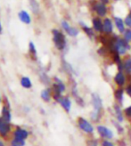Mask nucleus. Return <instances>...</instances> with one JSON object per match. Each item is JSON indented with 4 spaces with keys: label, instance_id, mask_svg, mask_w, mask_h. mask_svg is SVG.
I'll return each mask as SVG.
<instances>
[{
    "label": "nucleus",
    "instance_id": "nucleus-12",
    "mask_svg": "<svg viewBox=\"0 0 131 146\" xmlns=\"http://www.w3.org/2000/svg\"><path fill=\"white\" fill-rule=\"evenodd\" d=\"M97 131L99 135L103 138H105V139H112L113 137L112 131L104 126H97Z\"/></svg>",
    "mask_w": 131,
    "mask_h": 146
},
{
    "label": "nucleus",
    "instance_id": "nucleus-11",
    "mask_svg": "<svg viewBox=\"0 0 131 146\" xmlns=\"http://www.w3.org/2000/svg\"><path fill=\"white\" fill-rule=\"evenodd\" d=\"M19 83H20V86L23 87V89H26V90H30L33 87L32 80L30 77H28V76H21L20 78Z\"/></svg>",
    "mask_w": 131,
    "mask_h": 146
},
{
    "label": "nucleus",
    "instance_id": "nucleus-40",
    "mask_svg": "<svg viewBox=\"0 0 131 146\" xmlns=\"http://www.w3.org/2000/svg\"><path fill=\"white\" fill-rule=\"evenodd\" d=\"M101 1H102V3H103V4H107L109 2V0H101Z\"/></svg>",
    "mask_w": 131,
    "mask_h": 146
},
{
    "label": "nucleus",
    "instance_id": "nucleus-42",
    "mask_svg": "<svg viewBox=\"0 0 131 146\" xmlns=\"http://www.w3.org/2000/svg\"><path fill=\"white\" fill-rule=\"evenodd\" d=\"M2 122H3V120H2V119H1V118H0V125H1V124H2Z\"/></svg>",
    "mask_w": 131,
    "mask_h": 146
},
{
    "label": "nucleus",
    "instance_id": "nucleus-21",
    "mask_svg": "<svg viewBox=\"0 0 131 146\" xmlns=\"http://www.w3.org/2000/svg\"><path fill=\"white\" fill-rule=\"evenodd\" d=\"M114 111H115V116L116 119H117L118 122H122L124 120V118H123V113L121 111V109L118 104L114 105Z\"/></svg>",
    "mask_w": 131,
    "mask_h": 146
},
{
    "label": "nucleus",
    "instance_id": "nucleus-27",
    "mask_svg": "<svg viewBox=\"0 0 131 146\" xmlns=\"http://www.w3.org/2000/svg\"><path fill=\"white\" fill-rule=\"evenodd\" d=\"M123 69L126 70V72L131 73V58H128L125 61L124 64H123Z\"/></svg>",
    "mask_w": 131,
    "mask_h": 146
},
{
    "label": "nucleus",
    "instance_id": "nucleus-7",
    "mask_svg": "<svg viewBox=\"0 0 131 146\" xmlns=\"http://www.w3.org/2000/svg\"><path fill=\"white\" fill-rule=\"evenodd\" d=\"M112 48L115 53L119 54H124L128 49H130V46L125 39L117 38L112 44Z\"/></svg>",
    "mask_w": 131,
    "mask_h": 146
},
{
    "label": "nucleus",
    "instance_id": "nucleus-5",
    "mask_svg": "<svg viewBox=\"0 0 131 146\" xmlns=\"http://www.w3.org/2000/svg\"><path fill=\"white\" fill-rule=\"evenodd\" d=\"M50 87L52 89V93H57L61 94H63V93L67 89V86L65 85V83L57 76L53 77Z\"/></svg>",
    "mask_w": 131,
    "mask_h": 146
},
{
    "label": "nucleus",
    "instance_id": "nucleus-16",
    "mask_svg": "<svg viewBox=\"0 0 131 146\" xmlns=\"http://www.w3.org/2000/svg\"><path fill=\"white\" fill-rule=\"evenodd\" d=\"M18 16L20 18V20L23 21V23L25 24H30L31 23V16L29 15V13L26 11H21L18 14Z\"/></svg>",
    "mask_w": 131,
    "mask_h": 146
},
{
    "label": "nucleus",
    "instance_id": "nucleus-33",
    "mask_svg": "<svg viewBox=\"0 0 131 146\" xmlns=\"http://www.w3.org/2000/svg\"><path fill=\"white\" fill-rule=\"evenodd\" d=\"M124 112L126 114L127 117H128V118H131V105L127 107L125 110H124Z\"/></svg>",
    "mask_w": 131,
    "mask_h": 146
},
{
    "label": "nucleus",
    "instance_id": "nucleus-14",
    "mask_svg": "<svg viewBox=\"0 0 131 146\" xmlns=\"http://www.w3.org/2000/svg\"><path fill=\"white\" fill-rule=\"evenodd\" d=\"M28 53H29V55H30L31 59L32 61L38 60V51H37V48H36L35 44L32 41H31L30 43H29Z\"/></svg>",
    "mask_w": 131,
    "mask_h": 146
},
{
    "label": "nucleus",
    "instance_id": "nucleus-41",
    "mask_svg": "<svg viewBox=\"0 0 131 146\" xmlns=\"http://www.w3.org/2000/svg\"><path fill=\"white\" fill-rule=\"evenodd\" d=\"M2 31H3V29H2V25H1V23H0V34L2 33Z\"/></svg>",
    "mask_w": 131,
    "mask_h": 146
},
{
    "label": "nucleus",
    "instance_id": "nucleus-19",
    "mask_svg": "<svg viewBox=\"0 0 131 146\" xmlns=\"http://www.w3.org/2000/svg\"><path fill=\"white\" fill-rule=\"evenodd\" d=\"M96 11L99 14V16L104 17L106 14L107 9H106V6L104 5V4L101 3V4H96Z\"/></svg>",
    "mask_w": 131,
    "mask_h": 146
},
{
    "label": "nucleus",
    "instance_id": "nucleus-34",
    "mask_svg": "<svg viewBox=\"0 0 131 146\" xmlns=\"http://www.w3.org/2000/svg\"><path fill=\"white\" fill-rule=\"evenodd\" d=\"M113 59L115 61V62H117L118 64H120L121 63V61H120V54L115 53L114 54V56H113Z\"/></svg>",
    "mask_w": 131,
    "mask_h": 146
},
{
    "label": "nucleus",
    "instance_id": "nucleus-29",
    "mask_svg": "<svg viewBox=\"0 0 131 146\" xmlns=\"http://www.w3.org/2000/svg\"><path fill=\"white\" fill-rule=\"evenodd\" d=\"M124 38L127 42L131 41V30H127L124 34Z\"/></svg>",
    "mask_w": 131,
    "mask_h": 146
},
{
    "label": "nucleus",
    "instance_id": "nucleus-18",
    "mask_svg": "<svg viewBox=\"0 0 131 146\" xmlns=\"http://www.w3.org/2000/svg\"><path fill=\"white\" fill-rule=\"evenodd\" d=\"M26 144H27V141L14 139V138L11 137L8 140V144H7V146H26Z\"/></svg>",
    "mask_w": 131,
    "mask_h": 146
},
{
    "label": "nucleus",
    "instance_id": "nucleus-30",
    "mask_svg": "<svg viewBox=\"0 0 131 146\" xmlns=\"http://www.w3.org/2000/svg\"><path fill=\"white\" fill-rule=\"evenodd\" d=\"M125 24L127 26H128V27L131 28V12L129 13V14H128V15L125 19Z\"/></svg>",
    "mask_w": 131,
    "mask_h": 146
},
{
    "label": "nucleus",
    "instance_id": "nucleus-25",
    "mask_svg": "<svg viewBox=\"0 0 131 146\" xmlns=\"http://www.w3.org/2000/svg\"><path fill=\"white\" fill-rule=\"evenodd\" d=\"M80 25L82 26V29L84 30V31L86 32V34L89 36V38H93L94 36V32L93 31L91 30V29L89 27H87L86 25H85V23H83L82 21H80Z\"/></svg>",
    "mask_w": 131,
    "mask_h": 146
},
{
    "label": "nucleus",
    "instance_id": "nucleus-4",
    "mask_svg": "<svg viewBox=\"0 0 131 146\" xmlns=\"http://www.w3.org/2000/svg\"><path fill=\"white\" fill-rule=\"evenodd\" d=\"M31 136V132L27 128L21 127V126H15L13 127V132H12V138L18 140H23V141H27L29 137Z\"/></svg>",
    "mask_w": 131,
    "mask_h": 146
},
{
    "label": "nucleus",
    "instance_id": "nucleus-35",
    "mask_svg": "<svg viewBox=\"0 0 131 146\" xmlns=\"http://www.w3.org/2000/svg\"><path fill=\"white\" fill-rule=\"evenodd\" d=\"M126 93H127V94L129 97H131V84L127 86V87H126Z\"/></svg>",
    "mask_w": 131,
    "mask_h": 146
},
{
    "label": "nucleus",
    "instance_id": "nucleus-43",
    "mask_svg": "<svg viewBox=\"0 0 131 146\" xmlns=\"http://www.w3.org/2000/svg\"><path fill=\"white\" fill-rule=\"evenodd\" d=\"M0 139H1V138H0Z\"/></svg>",
    "mask_w": 131,
    "mask_h": 146
},
{
    "label": "nucleus",
    "instance_id": "nucleus-24",
    "mask_svg": "<svg viewBox=\"0 0 131 146\" xmlns=\"http://www.w3.org/2000/svg\"><path fill=\"white\" fill-rule=\"evenodd\" d=\"M115 98L117 99V101L120 104H122L123 99H124V90H123L122 88H119L118 90H116Z\"/></svg>",
    "mask_w": 131,
    "mask_h": 146
},
{
    "label": "nucleus",
    "instance_id": "nucleus-28",
    "mask_svg": "<svg viewBox=\"0 0 131 146\" xmlns=\"http://www.w3.org/2000/svg\"><path fill=\"white\" fill-rule=\"evenodd\" d=\"M30 3H31V10L34 12V13H37L39 10V4L37 3V1H36V0H30Z\"/></svg>",
    "mask_w": 131,
    "mask_h": 146
},
{
    "label": "nucleus",
    "instance_id": "nucleus-37",
    "mask_svg": "<svg viewBox=\"0 0 131 146\" xmlns=\"http://www.w3.org/2000/svg\"><path fill=\"white\" fill-rule=\"evenodd\" d=\"M23 111L25 113H29V112L31 111V107H29V106H23Z\"/></svg>",
    "mask_w": 131,
    "mask_h": 146
},
{
    "label": "nucleus",
    "instance_id": "nucleus-39",
    "mask_svg": "<svg viewBox=\"0 0 131 146\" xmlns=\"http://www.w3.org/2000/svg\"><path fill=\"white\" fill-rule=\"evenodd\" d=\"M2 103H3V96H1V94H0V105L2 104Z\"/></svg>",
    "mask_w": 131,
    "mask_h": 146
},
{
    "label": "nucleus",
    "instance_id": "nucleus-31",
    "mask_svg": "<svg viewBox=\"0 0 131 146\" xmlns=\"http://www.w3.org/2000/svg\"><path fill=\"white\" fill-rule=\"evenodd\" d=\"M86 144H87V146H97L98 145L97 141L96 140H94V139L88 140V141L86 142Z\"/></svg>",
    "mask_w": 131,
    "mask_h": 146
},
{
    "label": "nucleus",
    "instance_id": "nucleus-1",
    "mask_svg": "<svg viewBox=\"0 0 131 146\" xmlns=\"http://www.w3.org/2000/svg\"><path fill=\"white\" fill-rule=\"evenodd\" d=\"M92 104L94 110L91 113V119L94 121H98L101 118V112L102 110H103V101L98 94H92Z\"/></svg>",
    "mask_w": 131,
    "mask_h": 146
},
{
    "label": "nucleus",
    "instance_id": "nucleus-3",
    "mask_svg": "<svg viewBox=\"0 0 131 146\" xmlns=\"http://www.w3.org/2000/svg\"><path fill=\"white\" fill-rule=\"evenodd\" d=\"M52 34H53V42L55 44V48L59 51H63L67 45L65 36L58 30H53Z\"/></svg>",
    "mask_w": 131,
    "mask_h": 146
},
{
    "label": "nucleus",
    "instance_id": "nucleus-9",
    "mask_svg": "<svg viewBox=\"0 0 131 146\" xmlns=\"http://www.w3.org/2000/svg\"><path fill=\"white\" fill-rule=\"evenodd\" d=\"M40 99L44 102V103H50L52 101V89H51L50 86H47L45 88H43L40 91L39 94Z\"/></svg>",
    "mask_w": 131,
    "mask_h": 146
},
{
    "label": "nucleus",
    "instance_id": "nucleus-13",
    "mask_svg": "<svg viewBox=\"0 0 131 146\" xmlns=\"http://www.w3.org/2000/svg\"><path fill=\"white\" fill-rule=\"evenodd\" d=\"M62 27H63V30L66 31V33L70 36H77L78 34V31L77 30V29L73 28V27H70V24L67 23L66 21H62Z\"/></svg>",
    "mask_w": 131,
    "mask_h": 146
},
{
    "label": "nucleus",
    "instance_id": "nucleus-15",
    "mask_svg": "<svg viewBox=\"0 0 131 146\" xmlns=\"http://www.w3.org/2000/svg\"><path fill=\"white\" fill-rule=\"evenodd\" d=\"M114 81L120 86H122L125 85L126 78H125V76H124V74H123L122 71H119L117 74H116V76L114 78Z\"/></svg>",
    "mask_w": 131,
    "mask_h": 146
},
{
    "label": "nucleus",
    "instance_id": "nucleus-26",
    "mask_svg": "<svg viewBox=\"0 0 131 146\" xmlns=\"http://www.w3.org/2000/svg\"><path fill=\"white\" fill-rule=\"evenodd\" d=\"M63 69L64 70V71H66L68 74H71V73H73L74 70L72 69V67L70 66V64H69L68 62H63Z\"/></svg>",
    "mask_w": 131,
    "mask_h": 146
},
{
    "label": "nucleus",
    "instance_id": "nucleus-2",
    "mask_svg": "<svg viewBox=\"0 0 131 146\" xmlns=\"http://www.w3.org/2000/svg\"><path fill=\"white\" fill-rule=\"evenodd\" d=\"M0 118L5 122L12 123V119H13L12 107L9 100L5 96L3 98V103L1 105V110H0Z\"/></svg>",
    "mask_w": 131,
    "mask_h": 146
},
{
    "label": "nucleus",
    "instance_id": "nucleus-32",
    "mask_svg": "<svg viewBox=\"0 0 131 146\" xmlns=\"http://www.w3.org/2000/svg\"><path fill=\"white\" fill-rule=\"evenodd\" d=\"M113 125L116 127V128H117V130H118V132L120 131V133H123V127L120 125V124L118 123V122H115V121H113Z\"/></svg>",
    "mask_w": 131,
    "mask_h": 146
},
{
    "label": "nucleus",
    "instance_id": "nucleus-8",
    "mask_svg": "<svg viewBox=\"0 0 131 146\" xmlns=\"http://www.w3.org/2000/svg\"><path fill=\"white\" fill-rule=\"evenodd\" d=\"M77 124H78V128L86 134H92L94 132L93 126L91 125L89 121H87L84 118H81V117L80 118H78L77 120Z\"/></svg>",
    "mask_w": 131,
    "mask_h": 146
},
{
    "label": "nucleus",
    "instance_id": "nucleus-6",
    "mask_svg": "<svg viewBox=\"0 0 131 146\" xmlns=\"http://www.w3.org/2000/svg\"><path fill=\"white\" fill-rule=\"evenodd\" d=\"M13 129V126L12 123L3 121L1 125H0V138L5 142L8 141L11 138Z\"/></svg>",
    "mask_w": 131,
    "mask_h": 146
},
{
    "label": "nucleus",
    "instance_id": "nucleus-17",
    "mask_svg": "<svg viewBox=\"0 0 131 146\" xmlns=\"http://www.w3.org/2000/svg\"><path fill=\"white\" fill-rule=\"evenodd\" d=\"M113 30V27H112V21L110 19L106 18L103 23V31L106 33H112Z\"/></svg>",
    "mask_w": 131,
    "mask_h": 146
},
{
    "label": "nucleus",
    "instance_id": "nucleus-23",
    "mask_svg": "<svg viewBox=\"0 0 131 146\" xmlns=\"http://www.w3.org/2000/svg\"><path fill=\"white\" fill-rule=\"evenodd\" d=\"M115 24H116V27L119 30L120 32H124L125 31V27H124V23H123V21L119 18V17H115Z\"/></svg>",
    "mask_w": 131,
    "mask_h": 146
},
{
    "label": "nucleus",
    "instance_id": "nucleus-22",
    "mask_svg": "<svg viewBox=\"0 0 131 146\" xmlns=\"http://www.w3.org/2000/svg\"><path fill=\"white\" fill-rule=\"evenodd\" d=\"M93 26H94V29L96 31H99V32L103 31V23H102L101 19L94 18L93 20Z\"/></svg>",
    "mask_w": 131,
    "mask_h": 146
},
{
    "label": "nucleus",
    "instance_id": "nucleus-36",
    "mask_svg": "<svg viewBox=\"0 0 131 146\" xmlns=\"http://www.w3.org/2000/svg\"><path fill=\"white\" fill-rule=\"evenodd\" d=\"M102 146H114L113 143H112L111 142H109V141H104L103 143H102Z\"/></svg>",
    "mask_w": 131,
    "mask_h": 146
},
{
    "label": "nucleus",
    "instance_id": "nucleus-10",
    "mask_svg": "<svg viewBox=\"0 0 131 146\" xmlns=\"http://www.w3.org/2000/svg\"><path fill=\"white\" fill-rule=\"evenodd\" d=\"M60 106L63 108V110L69 113L71 110V105H72V103H71V100L70 98L68 96H63V97L61 98V100L59 101Z\"/></svg>",
    "mask_w": 131,
    "mask_h": 146
},
{
    "label": "nucleus",
    "instance_id": "nucleus-38",
    "mask_svg": "<svg viewBox=\"0 0 131 146\" xmlns=\"http://www.w3.org/2000/svg\"><path fill=\"white\" fill-rule=\"evenodd\" d=\"M0 146H7V144L5 143V142L2 139H0Z\"/></svg>",
    "mask_w": 131,
    "mask_h": 146
},
{
    "label": "nucleus",
    "instance_id": "nucleus-20",
    "mask_svg": "<svg viewBox=\"0 0 131 146\" xmlns=\"http://www.w3.org/2000/svg\"><path fill=\"white\" fill-rule=\"evenodd\" d=\"M39 79H40L41 83L45 84V85H49V84H51V81H52V79H51L47 73L43 70L39 72Z\"/></svg>",
    "mask_w": 131,
    "mask_h": 146
}]
</instances>
